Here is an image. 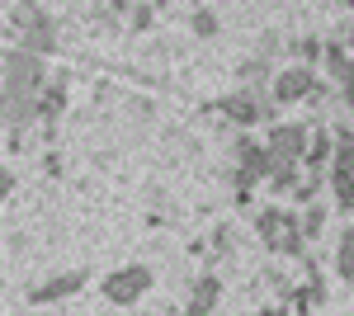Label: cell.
I'll return each instance as SVG.
<instances>
[{
  "label": "cell",
  "mask_w": 354,
  "mask_h": 316,
  "mask_svg": "<svg viewBox=\"0 0 354 316\" xmlns=\"http://www.w3.org/2000/svg\"><path fill=\"white\" fill-rule=\"evenodd\" d=\"M100 292H104V302H113V307H133V302H142V297L151 292V269H147V264L113 269Z\"/></svg>",
  "instance_id": "obj_1"
},
{
  "label": "cell",
  "mask_w": 354,
  "mask_h": 316,
  "mask_svg": "<svg viewBox=\"0 0 354 316\" xmlns=\"http://www.w3.org/2000/svg\"><path fill=\"white\" fill-rule=\"evenodd\" d=\"M270 95L279 104H298V100H322V85H317V71L307 62H298V66H288L270 80Z\"/></svg>",
  "instance_id": "obj_2"
},
{
  "label": "cell",
  "mask_w": 354,
  "mask_h": 316,
  "mask_svg": "<svg viewBox=\"0 0 354 316\" xmlns=\"http://www.w3.org/2000/svg\"><path fill=\"white\" fill-rule=\"evenodd\" d=\"M307 137H312V128H302V123H279V118H274V123H270V137H265V147H270L274 156H283V160H302V151H307Z\"/></svg>",
  "instance_id": "obj_3"
},
{
  "label": "cell",
  "mask_w": 354,
  "mask_h": 316,
  "mask_svg": "<svg viewBox=\"0 0 354 316\" xmlns=\"http://www.w3.org/2000/svg\"><path fill=\"white\" fill-rule=\"evenodd\" d=\"M62 109H66V76L57 71V76L43 80V90H38V123H43V132H48V137H53Z\"/></svg>",
  "instance_id": "obj_4"
},
{
  "label": "cell",
  "mask_w": 354,
  "mask_h": 316,
  "mask_svg": "<svg viewBox=\"0 0 354 316\" xmlns=\"http://www.w3.org/2000/svg\"><path fill=\"white\" fill-rule=\"evenodd\" d=\"M85 269H71V274H57V279H48V284H38V288L28 292V302L33 307H48V302H62V297H71V292L85 288Z\"/></svg>",
  "instance_id": "obj_5"
},
{
  "label": "cell",
  "mask_w": 354,
  "mask_h": 316,
  "mask_svg": "<svg viewBox=\"0 0 354 316\" xmlns=\"http://www.w3.org/2000/svg\"><path fill=\"white\" fill-rule=\"evenodd\" d=\"M236 160H241V170H250L255 180H270V165H274V151L265 147V142H255V137H245L236 142Z\"/></svg>",
  "instance_id": "obj_6"
},
{
  "label": "cell",
  "mask_w": 354,
  "mask_h": 316,
  "mask_svg": "<svg viewBox=\"0 0 354 316\" xmlns=\"http://www.w3.org/2000/svg\"><path fill=\"white\" fill-rule=\"evenodd\" d=\"M322 66L330 71V80H354V48L345 43V38H335V43H326V53H322Z\"/></svg>",
  "instance_id": "obj_7"
},
{
  "label": "cell",
  "mask_w": 354,
  "mask_h": 316,
  "mask_svg": "<svg viewBox=\"0 0 354 316\" xmlns=\"http://www.w3.org/2000/svg\"><path fill=\"white\" fill-rule=\"evenodd\" d=\"M222 113H227V118H232V123H241V128H250V123H260V118H265V113H260V100H255V95H227V100H222Z\"/></svg>",
  "instance_id": "obj_8"
},
{
  "label": "cell",
  "mask_w": 354,
  "mask_h": 316,
  "mask_svg": "<svg viewBox=\"0 0 354 316\" xmlns=\"http://www.w3.org/2000/svg\"><path fill=\"white\" fill-rule=\"evenodd\" d=\"M307 274H312V279H307L302 288H293V302H288L293 312H312V307H322V302H326V284H322L317 264H307Z\"/></svg>",
  "instance_id": "obj_9"
},
{
  "label": "cell",
  "mask_w": 354,
  "mask_h": 316,
  "mask_svg": "<svg viewBox=\"0 0 354 316\" xmlns=\"http://www.w3.org/2000/svg\"><path fill=\"white\" fill-rule=\"evenodd\" d=\"M293 217H298V212H283V208H265V212H260V217H255V232H260V241H265V245H270V250H274V241L283 236V227H288Z\"/></svg>",
  "instance_id": "obj_10"
},
{
  "label": "cell",
  "mask_w": 354,
  "mask_h": 316,
  "mask_svg": "<svg viewBox=\"0 0 354 316\" xmlns=\"http://www.w3.org/2000/svg\"><path fill=\"white\" fill-rule=\"evenodd\" d=\"M330 156H335V137L317 128L312 137H307V151H302V165H307V170H322V165H326Z\"/></svg>",
  "instance_id": "obj_11"
},
{
  "label": "cell",
  "mask_w": 354,
  "mask_h": 316,
  "mask_svg": "<svg viewBox=\"0 0 354 316\" xmlns=\"http://www.w3.org/2000/svg\"><path fill=\"white\" fill-rule=\"evenodd\" d=\"M222 297V279L218 274H203L198 284H194V297H189V312H213Z\"/></svg>",
  "instance_id": "obj_12"
},
{
  "label": "cell",
  "mask_w": 354,
  "mask_h": 316,
  "mask_svg": "<svg viewBox=\"0 0 354 316\" xmlns=\"http://www.w3.org/2000/svg\"><path fill=\"white\" fill-rule=\"evenodd\" d=\"M298 180H302V175H298V160L274 156V165H270V189H274V194H293Z\"/></svg>",
  "instance_id": "obj_13"
},
{
  "label": "cell",
  "mask_w": 354,
  "mask_h": 316,
  "mask_svg": "<svg viewBox=\"0 0 354 316\" xmlns=\"http://www.w3.org/2000/svg\"><path fill=\"white\" fill-rule=\"evenodd\" d=\"M274 250H279V255H288V260H298L302 250H307V236H302V222H298V217L283 227V236L274 241Z\"/></svg>",
  "instance_id": "obj_14"
},
{
  "label": "cell",
  "mask_w": 354,
  "mask_h": 316,
  "mask_svg": "<svg viewBox=\"0 0 354 316\" xmlns=\"http://www.w3.org/2000/svg\"><path fill=\"white\" fill-rule=\"evenodd\" d=\"M330 189H335L340 212H354V170H330Z\"/></svg>",
  "instance_id": "obj_15"
},
{
  "label": "cell",
  "mask_w": 354,
  "mask_h": 316,
  "mask_svg": "<svg viewBox=\"0 0 354 316\" xmlns=\"http://www.w3.org/2000/svg\"><path fill=\"white\" fill-rule=\"evenodd\" d=\"M335 269H340V279H354V227L340 232V245H335Z\"/></svg>",
  "instance_id": "obj_16"
},
{
  "label": "cell",
  "mask_w": 354,
  "mask_h": 316,
  "mask_svg": "<svg viewBox=\"0 0 354 316\" xmlns=\"http://www.w3.org/2000/svg\"><path fill=\"white\" fill-rule=\"evenodd\" d=\"M322 189H326V175H322V170H307V180L293 185V198L307 208V203H317V194H322Z\"/></svg>",
  "instance_id": "obj_17"
},
{
  "label": "cell",
  "mask_w": 354,
  "mask_h": 316,
  "mask_svg": "<svg viewBox=\"0 0 354 316\" xmlns=\"http://www.w3.org/2000/svg\"><path fill=\"white\" fill-rule=\"evenodd\" d=\"M298 222H302V236L317 241L322 232H326V208H322V203H307V212H302Z\"/></svg>",
  "instance_id": "obj_18"
},
{
  "label": "cell",
  "mask_w": 354,
  "mask_h": 316,
  "mask_svg": "<svg viewBox=\"0 0 354 316\" xmlns=\"http://www.w3.org/2000/svg\"><path fill=\"white\" fill-rule=\"evenodd\" d=\"M330 170H354V132H340V137H335V156H330Z\"/></svg>",
  "instance_id": "obj_19"
},
{
  "label": "cell",
  "mask_w": 354,
  "mask_h": 316,
  "mask_svg": "<svg viewBox=\"0 0 354 316\" xmlns=\"http://www.w3.org/2000/svg\"><path fill=\"white\" fill-rule=\"evenodd\" d=\"M151 19H156V10H151V5H133V10H128V28H133V33H147Z\"/></svg>",
  "instance_id": "obj_20"
},
{
  "label": "cell",
  "mask_w": 354,
  "mask_h": 316,
  "mask_svg": "<svg viewBox=\"0 0 354 316\" xmlns=\"http://www.w3.org/2000/svg\"><path fill=\"white\" fill-rule=\"evenodd\" d=\"M194 33H198V38H213V33H218V15H213V10H194Z\"/></svg>",
  "instance_id": "obj_21"
},
{
  "label": "cell",
  "mask_w": 354,
  "mask_h": 316,
  "mask_svg": "<svg viewBox=\"0 0 354 316\" xmlns=\"http://www.w3.org/2000/svg\"><path fill=\"white\" fill-rule=\"evenodd\" d=\"M322 53H326V43L322 38H298V57L312 66V62H322Z\"/></svg>",
  "instance_id": "obj_22"
},
{
  "label": "cell",
  "mask_w": 354,
  "mask_h": 316,
  "mask_svg": "<svg viewBox=\"0 0 354 316\" xmlns=\"http://www.w3.org/2000/svg\"><path fill=\"white\" fill-rule=\"evenodd\" d=\"M270 76V66H265V62H245L241 66V80H250V85H255V80H265Z\"/></svg>",
  "instance_id": "obj_23"
},
{
  "label": "cell",
  "mask_w": 354,
  "mask_h": 316,
  "mask_svg": "<svg viewBox=\"0 0 354 316\" xmlns=\"http://www.w3.org/2000/svg\"><path fill=\"white\" fill-rule=\"evenodd\" d=\"M10 189H15V175H10V170L0 165V198H10Z\"/></svg>",
  "instance_id": "obj_24"
},
{
  "label": "cell",
  "mask_w": 354,
  "mask_h": 316,
  "mask_svg": "<svg viewBox=\"0 0 354 316\" xmlns=\"http://www.w3.org/2000/svg\"><path fill=\"white\" fill-rule=\"evenodd\" d=\"M109 10H113V15H128V10H133V0H109Z\"/></svg>",
  "instance_id": "obj_25"
},
{
  "label": "cell",
  "mask_w": 354,
  "mask_h": 316,
  "mask_svg": "<svg viewBox=\"0 0 354 316\" xmlns=\"http://www.w3.org/2000/svg\"><path fill=\"white\" fill-rule=\"evenodd\" d=\"M345 109H350V118H354V80H345Z\"/></svg>",
  "instance_id": "obj_26"
},
{
  "label": "cell",
  "mask_w": 354,
  "mask_h": 316,
  "mask_svg": "<svg viewBox=\"0 0 354 316\" xmlns=\"http://www.w3.org/2000/svg\"><path fill=\"white\" fill-rule=\"evenodd\" d=\"M340 5H345V10H354V0H340Z\"/></svg>",
  "instance_id": "obj_27"
}]
</instances>
